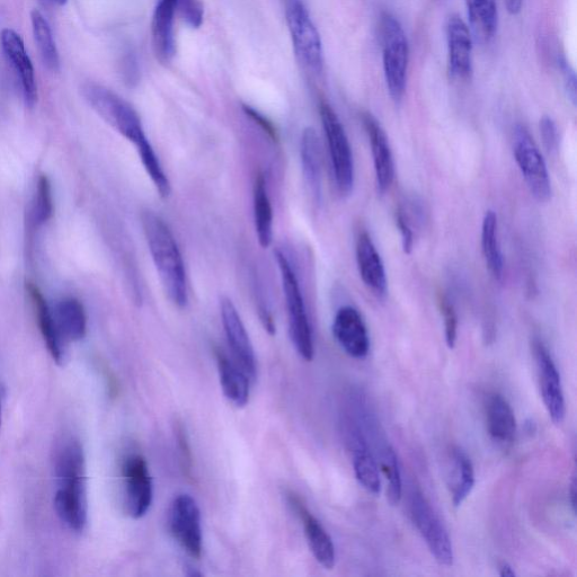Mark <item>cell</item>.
Wrapping results in <instances>:
<instances>
[{"label": "cell", "instance_id": "obj_30", "mask_svg": "<svg viewBox=\"0 0 577 577\" xmlns=\"http://www.w3.org/2000/svg\"><path fill=\"white\" fill-rule=\"evenodd\" d=\"M254 221L260 245L270 247L273 241V210L263 174L257 175L254 184Z\"/></svg>", "mask_w": 577, "mask_h": 577}, {"label": "cell", "instance_id": "obj_18", "mask_svg": "<svg viewBox=\"0 0 577 577\" xmlns=\"http://www.w3.org/2000/svg\"><path fill=\"white\" fill-rule=\"evenodd\" d=\"M362 122L370 141L377 188L381 194H384L390 189L395 179L392 148H390L385 130L374 115L366 112L362 115Z\"/></svg>", "mask_w": 577, "mask_h": 577}, {"label": "cell", "instance_id": "obj_35", "mask_svg": "<svg viewBox=\"0 0 577 577\" xmlns=\"http://www.w3.org/2000/svg\"><path fill=\"white\" fill-rule=\"evenodd\" d=\"M439 307L443 322H445V335L448 348L454 349L458 337V316L456 308L445 295H440Z\"/></svg>", "mask_w": 577, "mask_h": 577}, {"label": "cell", "instance_id": "obj_8", "mask_svg": "<svg viewBox=\"0 0 577 577\" xmlns=\"http://www.w3.org/2000/svg\"><path fill=\"white\" fill-rule=\"evenodd\" d=\"M319 113H321L337 190L342 195H349L353 191L355 177L354 159L349 138L331 105L323 102L319 108Z\"/></svg>", "mask_w": 577, "mask_h": 577}, {"label": "cell", "instance_id": "obj_5", "mask_svg": "<svg viewBox=\"0 0 577 577\" xmlns=\"http://www.w3.org/2000/svg\"><path fill=\"white\" fill-rule=\"evenodd\" d=\"M380 34L386 84L392 99L399 103L406 91L410 46L401 23L388 13L381 19Z\"/></svg>", "mask_w": 577, "mask_h": 577}, {"label": "cell", "instance_id": "obj_32", "mask_svg": "<svg viewBox=\"0 0 577 577\" xmlns=\"http://www.w3.org/2000/svg\"><path fill=\"white\" fill-rule=\"evenodd\" d=\"M31 23L34 41L37 44L43 65L52 73H58L61 66L60 56L48 20L40 11L34 10L31 13Z\"/></svg>", "mask_w": 577, "mask_h": 577}, {"label": "cell", "instance_id": "obj_16", "mask_svg": "<svg viewBox=\"0 0 577 577\" xmlns=\"http://www.w3.org/2000/svg\"><path fill=\"white\" fill-rule=\"evenodd\" d=\"M448 66L454 81L466 82L473 74V35L459 16L447 23Z\"/></svg>", "mask_w": 577, "mask_h": 577}, {"label": "cell", "instance_id": "obj_10", "mask_svg": "<svg viewBox=\"0 0 577 577\" xmlns=\"http://www.w3.org/2000/svg\"><path fill=\"white\" fill-rule=\"evenodd\" d=\"M343 434L346 446L352 454L355 477L369 493L379 494L381 478L377 459L371 451L365 431L354 416L344 417Z\"/></svg>", "mask_w": 577, "mask_h": 577}, {"label": "cell", "instance_id": "obj_38", "mask_svg": "<svg viewBox=\"0 0 577 577\" xmlns=\"http://www.w3.org/2000/svg\"><path fill=\"white\" fill-rule=\"evenodd\" d=\"M121 74L124 83L129 87H135L140 81L139 62L135 53L129 51L122 58Z\"/></svg>", "mask_w": 577, "mask_h": 577}, {"label": "cell", "instance_id": "obj_11", "mask_svg": "<svg viewBox=\"0 0 577 577\" xmlns=\"http://www.w3.org/2000/svg\"><path fill=\"white\" fill-rule=\"evenodd\" d=\"M124 504L133 519L145 517L154 499L153 479L147 461L141 455H131L122 467Z\"/></svg>", "mask_w": 577, "mask_h": 577}, {"label": "cell", "instance_id": "obj_41", "mask_svg": "<svg viewBox=\"0 0 577 577\" xmlns=\"http://www.w3.org/2000/svg\"><path fill=\"white\" fill-rule=\"evenodd\" d=\"M244 111L248 115V117L252 118L256 123H259L260 126L268 132L271 137H275V131L272 124L266 120L263 115H261L256 110L250 108V106H244Z\"/></svg>", "mask_w": 577, "mask_h": 577}, {"label": "cell", "instance_id": "obj_20", "mask_svg": "<svg viewBox=\"0 0 577 577\" xmlns=\"http://www.w3.org/2000/svg\"><path fill=\"white\" fill-rule=\"evenodd\" d=\"M357 263L363 283L380 298L387 294L385 265L371 236L362 232L357 239Z\"/></svg>", "mask_w": 577, "mask_h": 577}, {"label": "cell", "instance_id": "obj_34", "mask_svg": "<svg viewBox=\"0 0 577 577\" xmlns=\"http://www.w3.org/2000/svg\"><path fill=\"white\" fill-rule=\"evenodd\" d=\"M52 215L53 198L51 183L46 175H41L32 203L31 223L35 228L41 227L48 223Z\"/></svg>", "mask_w": 577, "mask_h": 577}, {"label": "cell", "instance_id": "obj_2", "mask_svg": "<svg viewBox=\"0 0 577 577\" xmlns=\"http://www.w3.org/2000/svg\"><path fill=\"white\" fill-rule=\"evenodd\" d=\"M53 465L57 481L55 504L67 509L86 508V465L81 443L74 437L62 438Z\"/></svg>", "mask_w": 577, "mask_h": 577}, {"label": "cell", "instance_id": "obj_45", "mask_svg": "<svg viewBox=\"0 0 577 577\" xmlns=\"http://www.w3.org/2000/svg\"><path fill=\"white\" fill-rule=\"evenodd\" d=\"M39 3L43 6V7H48L53 3V0H39Z\"/></svg>", "mask_w": 577, "mask_h": 577}, {"label": "cell", "instance_id": "obj_28", "mask_svg": "<svg viewBox=\"0 0 577 577\" xmlns=\"http://www.w3.org/2000/svg\"><path fill=\"white\" fill-rule=\"evenodd\" d=\"M470 32L479 43L490 42L499 23L496 0H466Z\"/></svg>", "mask_w": 577, "mask_h": 577}, {"label": "cell", "instance_id": "obj_25", "mask_svg": "<svg viewBox=\"0 0 577 577\" xmlns=\"http://www.w3.org/2000/svg\"><path fill=\"white\" fill-rule=\"evenodd\" d=\"M301 167L305 181L314 200L322 201V152L317 132L313 128H306L300 142Z\"/></svg>", "mask_w": 577, "mask_h": 577}, {"label": "cell", "instance_id": "obj_15", "mask_svg": "<svg viewBox=\"0 0 577 577\" xmlns=\"http://www.w3.org/2000/svg\"><path fill=\"white\" fill-rule=\"evenodd\" d=\"M0 43L4 56L14 70L20 84L23 101L29 109L38 102V84L32 60L26 51L21 35L12 29H5L0 34Z\"/></svg>", "mask_w": 577, "mask_h": 577}, {"label": "cell", "instance_id": "obj_17", "mask_svg": "<svg viewBox=\"0 0 577 577\" xmlns=\"http://www.w3.org/2000/svg\"><path fill=\"white\" fill-rule=\"evenodd\" d=\"M333 334L337 343L351 358L361 360L369 354L368 328L358 309L352 306L339 309L333 322Z\"/></svg>", "mask_w": 577, "mask_h": 577}, {"label": "cell", "instance_id": "obj_33", "mask_svg": "<svg viewBox=\"0 0 577 577\" xmlns=\"http://www.w3.org/2000/svg\"><path fill=\"white\" fill-rule=\"evenodd\" d=\"M140 161L144 165L150 180H152L157 192L162 198L170 197L171 183L159 161L154 147L147 139L136 146Z\"/></svg>", "mask_w": 577, "mask_h": 577}, {"label": "cell", "instance_id": "obj_14", "mask_svg": "<svg viewBox=\"0 0 577 577\" xmlns=\"http://www.w3.org/2000/svg\"><path fill=\"white\" fill-rule=\"evenodd\" d=\"M534 354L537 363L541 396L550 419L556 424H562L566 415L565 396L561 375L545 344L534 341Z\"/></svg>", "mask_w": 577, "mask_h": 577}, {"label": "cell", "instance_id": "obj_44", "mask_svg": "<svg viewBox=\"0 0 577 577\" xmlns=\"http://www.w3.org/2000/svg\"><path fill=\"white\" fill-rule=\"evenodd\" d=\"M570 497H571L572 508H573V511L575 512V509H576V502H575V499H576V479H575V477H573V481H572L571 486H570Z\"/></svg>", "mask_w": 577, "mask_h": 577}, {"label": "cell", "instance_id": "obj_29", "mask_svg": "<svg viewBox=\"0 0 577 577\" xmlns=\"http://www.w3.org/2000/svg\"><path fill=\"white\" fill-rule=\"evenodd\" d=\"M451 499L456 508L463 504L475 486V469L472 460L460 448L451 454Z\"/></svg>", "mask_w": 577, "mask_h": 577}, {"label": "cell", "instance_id": "obj_24", "mask_svg": "<svg viewBox=\"0 0 577 577\" xmlns=\"http://www.w3.org/2000/svg\"><path fill=\"white\" fill-rule=\"evenodd\" d=\"M487 430L501 445L512 443L517 434V419L507 398L494 393L486 404Z\"/></svg>", "mask_w": 577, "mask_h": 577}, {"label": "cell", "instance_id": "obj_1", "mask_svg": "<svg viewBox=\"0 0 577 577\" xmlns=\"http://www.w3.org/2000/svg\"><path fill=\"white\" fill-rule=\"evenodd\" d=\"M141 224L166 295L175 306L179 308L188 306L189 291L185 265L171 228L152 210L142 213Z\"/></svg>", "mask_w": 577, "mask_h": 577}, {"label": "cell", "instance_id": "obj_31", "mask_svg": "<svg viewBox=\"0 0 577 577\" xmlns=\"http://www.w3.org/2000/svg\"><path fill=\"white\" fill-rule=\"evenodd\" d=\"M482 251L488 270L497 281L504 277V259L499 242V223L494 211L485 213L482 226Z\"/></svg>", "mask_w": 577, "mask_h": 577}, {"label": "cell", "instance_id": "obj_27", "mask_svg": "<svg viewBox=\"0 0 577 577\" xmlns=\"http://www.w3.org/2000/svg\"><path fill=\"white\" fill-rule=\"evenodd\" d=\"M61 339L81 341L87 331V317L81 301L75 298H64L52 309Z\"/></svg>", "mask_w": 577, "mask_h": 577}, {"label": "cell", "instance_id": "obj_36", "mask_svg": "<svg viewBox=\"0 0 577 577\" xmlns=\"http://www.w3.org/2000/svg\"><path fill=\"white\" fill-rule=\"evenodd\" d=\"M176 12L192 29H199L203 23L204 10L200 0H175Z\"/></svg>", "mask_w": 577, "mask_h": 577}, {"label": "cell", "instance_id": "obj_26", "mask_svg": "<svg viewBox=\"0 0 577 577\" xmlns=\"http://www.w3.org/2000/svg\"><path fill=\"white\" fill-rule=\"evenodd\" d=\"M372 439L376 441L377 456L379 458V466L383 470L384 475L388 481L387 497L392 505H397L402 500L403 482L401 466L395 450L389 443L380 437L378 424L371 426L367 430Z\"/></svg>", "mask_w": 577, "mask_h": 577}, {"label": "cell", "instance_id": "obj_13", "mask_svg": "<svg viewBox=\"0 0 577 577\" xmlns=\"http://www.w3.org/2000/svg\"><path fill=\"white\" fill-rule=\"evenodd\" d=\"M220 314L235 362L245 371L251 381H255L257 377L255 352L250 335H248L242 317L239 315L232 299L221 297Z\"/></svg>", "mask_w": 577, "mask_h": 577}, {"label": "cell", "instance_id": "obj_21", "mask_svg": "<svg viewBox=\"0 0 577 577\" xmlns=\"http://www.w3.org/2000/svg\"><path fill=\"white\" fill-rule=\"evenodd\" d=\"M175 0H158L152 22L153 47L162 65H170L175 57Z\"/></svg>", "mask_w": 577, "mask_h": 577}, {"label": "cell", "instance_id": "obj_42", "mask_svg": "<svg viewBox=\"0 0 577 577\" xmlns=\"http://www.w3.org/2000/svg\"><path fill=\"white\" fill-rule=\"evenodd\" d=\"M507 4L508 12L511 15H517L521 12L522 0H505Z\"/></svg>", "mask_w": 577, "mask_h": 577}, {"label": "cell", "instance_id": "obj_37", "mask_svg": "<svg viewBox=\"0 0 577 577\" xmlns=\"http://www.w3.org/2000/svg\"><path fill=\"white\" fill-rule=\"evenodd\" d=\"M540 128V136L543 139L544 146L547 149V152L550 154H554L558 152L559 148V132L556 126L555 121L545 115L543 119L540 120L539 123Z\"/></svg>", "mask_w": 577, "mask_h": 577}, {"label": "cell", "instance_id": "obj_7", "mask_svg": "<svg viewBox=\"0 0 577 577\" xmlns=\"http://www.w3.org/2000/svg\"><path fill=\"white\" fill-rule=\"evenodd\" d=\"M410 513L414 526L419 530L434 559L440 565L452 566L455 554L448 530L424 494L415 488L410 494Z\"/></svg>", "mask_w": 577, "mask_h": 577}, {"label": "cell", "instance_id": "obj_22", "mask_svg": "<svg viewBox=\"0 0 577 577\" xmlns=\"http://www.w3.org/2000/svg\"><path fill=\"white\" fill-rule=\"evenodd\" d=\"M26 292L31 300L35 317L39 324L40 332L53 360L62 365L66 359L65 342L58 332L52 309L44 299L42 292L34 283H26Z\"/></svg>", "mask_w": 577, "mask_h": 577}, {"label": "cell", "instance_id": "obj_47", "mask_svg": "<svg viewBox=\"0 0 577 577\" xmlns=\"http://www.w3.org/2000/svg\"><path fill=\"white\" fill-rule=\"evenodd\" d=\"M68 2V0H53V3H56L59 6H64L66 5Z\"/></svg>", "mask_w": 577, "mask_h": 577}, {"label": "cell", "instance_id": "obj_6", "mask_svg": "<svg viewBox=\"0 0 577 577\" xmlns=\"http://www.w3.org/2000/svg\"><path fill=\"white\" fill-rule=\"evenodd\" d=\"M286 17L297 58L308 70L321 74L323 43L307 7L301 0H286Z\"/></svg>", "mask_w": 577, "mask_h": 577}, {"label": "cell", "instance_id": "obj_12", "mask_svg": "<svg viewBox=\"0 0 577 577\" xmlns=\"http://www.w3.org/2000/svg\"><path fill=\"white\" fill-rule=\"evenodd\" d=\"M170 528L177 543L193 558L203 550L201 512L197 501L189 494L177 495L170 509Z\"/></svg>", "mask_w": 577, "mask_h": 577}, {"label": "cell", "instance_id": "obj_4", "mask_svg": "<svg viewBox=\"0 0 577 577\" xmlns=\"http://www.w3.org/2000/svg\"><path fill=\"white\" fill-rule=\"evenodd\" d=\"M82 93L91 108L135 147L148 139L137 111L110 88L87 83L83 85Z\"/></svg>", "mask_w": 577, "mask_h": 577}, {"label": "cell", "instance_id": "obj_9", "mask_svg": "<svg viewBox=\"0 0 577 577\" xmlns=\"http://www.w3.org/2000/svg\"><path fill=\"white\" fill-rule=\"evenodd\" d=\"M513 154L531 194L539 202H548L552 198V183L545 159L528 129L521 124L514 130Z\"/></svg>", "mask_w": 577, "mask_h": 577}, {"label": "cell", "instance_id": "obj_40", "mask_svg": "<svg viewBox=\"0 0 577 577\" xmlns=\"http://www.w3.org/2000/svg\"><path fill=\"white\" fill-rule=\"evenodd\" d=\"M561 69L563 73L564 79V88L565 93L568 97V100L572 102V104L576 105V76L574 73L573 68L568 65L566 60L561 61Z\"/></svg>", "mask_w": 577, "mask_h": 577}, {"label": "cell", "instance_id": "obj_46", "mask_svg": "<svg viewBox=\"0 0 577 577\" xmlns=\"http://www.w3.org/2000/svg\"><path fill=\"white\" fill-rule=\"evenodd\" d=\"M3 411H2V396H0V428H2Z\"/></svg>", "mask_w": 577, "mask_h": 577}, {"label": "cell", "instance_id": "obj_3", "mask_svg": "<svg viewBox=\"0 0 577 577\" xmlns=\"http://www.w3.org/2000/svg\"><path fill=\"white\" fill-rule=\"evenodd\" d=\"M275 257H277L284 297H286L292 344L295 345L301 359L307 362L313 361L315 357L314 335L296 271L292 268L286 253L278 250L275 252Z\"/></svg>", "mask_w": 577, "mask_h": 577}, {"label": "cell", "instance_id": "obj_19", "mask_svg": "<svg viewBox=\"0 0 577 577\" xmlns=\"http://www.w3.org/2000/svg\"><path fill=\"white\" fill-rule=\"evenodd\" d=\"M288 501L296 516L299 517L305 529L307 543L316 561L326 570H332L336 562V553L333 540L323 527L322 523L314 517L313 513L294 493L288 494Z\"/></svg>", "mask_w": 577, "mask_h": 577}, {"label": "cell", "instance_id": "obj_23", "mask_svg": "<svg viewBox=\"0 0 577 577\" xmlns=\"http://www.w3.org/2000/svg\"><path fill=\"white\" fill-rule=\"evenodd\" d=\"M215 354L220 385L226 398L237 407H245L250 402V377L223 350L216 349Z\"/></svg>", "mask_w": 577, "mask_h": 577}, {"label": "cell", "instance_id": "obj_39", "mask_svg": "<svg viewBox=\"0 0 577 577\" xmlns=\"http://www.w3.org/2000/svg\"><path fill=\"white\" fill-rule=\"evenodd\" d=\"M396 225L402 235V245L405 254H411L414 247V233L410 220H408L404 211L399 209L396 212Z\"/></svg>", "mask_w": 577, "mask_h": 577}, {"label": "cell", "instance_id": "obj_43", "mask_svg": "<svg viewBox=\"0 0 577 577\" xmlns=\"http://www.w3.org/2000/svg\"><path fill=\"white\" fill-rule=\"evenodd\" d=\"M500 575L502 577H516L517 573L509 563H502L500 566Z\"/></svg>", "mask_w": 577, "mask_h": 577}]
</instances>
